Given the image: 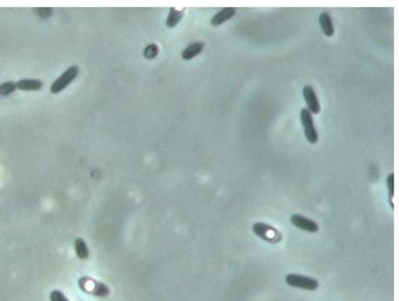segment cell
Segmentation results:
<instances>
[{
    "instance_id": "1",
    "label": "cell",
    "mask_w": 399,
    "mask_h": 301,
    "mask_svg": "<svg viewBox=\"0 0 399 301\" xmlns=\"http://www.w3.org/2000/svg\"><path fill=\"white\" fill-rule=\"evenodd\" d=\"M286 283L291 287L314 291L319 287V283L314 278L303 275L290 273L286 276Z\"/></svg>"
},
{
    "instance_id": "2",
    "label": "cell",
    "mask_w": 399,
    "mask_h": 301,
    "mask_svg": "<svg viewBox=\"0 0 399 301\" xmlns=\"http://www.w3.org/2000/svg\"><path fill=\"white\" fill-rule=\"evenodd\" d=\"M79 74V68L77 66L69 67L61 74L56 80L52 83L50 91L53 94H57L68 87L71 83L77 78Z\"/></svg>"
},
{
    "instance_id": "3",
    "label": "cell",
    "mask_w": 399,
    "mask_h": 301,
    "mask_svg": "<svg viewBox=\"0 0 399 301\" xmlns=\"http://www.w3.org/2000/svg\"><path fill=\"white\" fill-rule=\"evenodd\" d=\"M252 229L256 236L271 244L279 242L282 238L279 230L267 223L261 222L255 223L253 225Z\"/></svg>"
},
{
    "instance_id": "4",
    "label": "cell",
    "mask_w": 399,
    "mask_h": 301,
    "mask_svg": "<svg viewBox=\"0 0 399 301\" xmlns=\"http://www.w3.org/2000/svg\"><path fill=\"white\" fill-rule=\"evenodd\" d=\"M300 119L303 127L304 134L308 142L314 144L318 142L319 136L314 125V118L308 109H302L300 112Z\"/></svg>"
},
{
    "instance_id": "5",
    "label": "cell",
    "mask_w": 399,
    "mask_h": 301,
    "mask_svg": "<svg viewBox=\"0 0 399 301\" xmlns=\"http://www.w3.org/2000/svg\"><path fill=\"white\" fill-rule=\"evenodd\" d=\"M291 223L295 227L310 233H316L319 230V226L313 219L302 215L295 214L291 216Z\"/></svg>"
},
{
    "instance_id": "6",
    "label": "cell",
    "mask_w": 399,
    "mask_h": 301,
    "mask_svg": "<svg viewBox=\"0 0 399 301\" xmlns=\"http://www.w3.org/2000/svg\"><path fill=\"white\" fill-rule=\"evenodd\" d=\"M302 95L308 104V110L315 115L319 114L321 112V105L314 87L311 85L305 86L302 90Z\"/></svg>"
},
{
    "instance_id": "7",
    "label": "cell",
    "mask_w": 399,
    "mask_h": 301,
    "mask_svg": "<svg viewBox=\"0 0 399 301\" xmlns=\"http://www.w3.org/2000/svg\"><path fill=\"white\" fill-rule=\"evenodd\" d=\"M320 24L323 33L327 37H332L334 35V27L333 24L332 18L327 12L321 13L319 17Z\"/></svg>"
},
{
    "instance_id": "8",
    "label": "cell",
    "mask_w": 399,
    "mask_h": 301,
    "mask_svg": "<svg viewBox=\"0 0 399 301\" xmlns=\"http://www.w3.org/2000/svg\"><path fill=\"white\" fill-rule=\"evenodd\" d=\"M236 14V10L234 8L222 9L219 12H218L210 20V24L213 26H219L224 24L225 22L228 21L229 19L234 17Z\"/></svg>"
},
{
    "instance_id": "9",
    "label": "cell",
    "mask_w": 399,
    "mask_h": 301,
    "mask_svg": "<svg viewBox=\"0 0 399 301\" xmlns=\"http://www.w3.org/2000/svg\"><path fill=\"white\" fill-rule=\"evenodd\" d=\"M17 88L21 91H39L42 87V81L37 79H22L16 83Z\"/></svg>"
},
{
    "instance_id": "10",
    "label": "cell",
    "mask_w": 399,
    "mask_h": 301,
    "mask_svg": "<svg viewBox=\"0 0 399 301\" xmlns=\"http://www.w3.org/2000/svg\"><path fill=\"white\" fill-rule=\"evenodd\" d=\"M204 48V44L203 42H194L189 45L187 49H184L182 52V59L185 61H190L194 59V57L202 52Z\"/></svg>"
},
{
    "instance_id": "11",
    "label": "cell",
    "mask_w": 399,
    "mask_h": 301,
    "mask_svg": "<svg viewBox=\"0 0 399 301\" xmlns=\"http://www.w3.org/2000/svg\"><path fill=\"white\" fill-rule=\"evenodd\" d=\"M74 249L77 258L81 260H86L88 258L90 251L85 240L83 238L78 237L74 242Z\"/></svg>"
},
{
    "instance_id": "12",
    "label": "cell",
    "mask_w": 399,
    "mask_h": 301,
    "mask_svg": "<svg viewBox=\"0 0 399 301\" xmlns=\"http://www.w3.org/2000/svg\"><path fill=\"white\" fill-rule=\"evenodd\" d=\"M184 10H177L176 9L172 8L169 11V16L166 20V25L169 28L175 27L179 24L181 19L183 17Z\"/></svg>"
},
{
    "instance_id": "13",
    "label": "cell",
    "mask_w": 399,
    "mask_h": 301,
    "mask_svg": "<svg viewBox=\"0 0 399 301\" xmlns=\"http://www.w3.org/2000/svg\"><path fill=\"white\" fill-rule=\"evenodd\" d=\"M17 84L14 81H7L0 84V96H7L15 92Z\"/></svg>"
},
{
    "instance_id": "14",
    "label": "cell",
    "mask_w": 399,
    "mask_h": 301,
    "mask_svg": "<svg viewBox=\"0 0 399 301\" xmlns=\"http://www.w3.org/2000/svg\"><path fill=\"white\" fill-rule=\"evenodd\" d=\"M159 49L156 44H150L144 49V55L146 59H152L156 58L159 54Z\"/></svg>"
},
{
    "instance_id": "15",
    "label": "cell",
    "mask_w": 399,
    "mask_h": 301,
    "mask_svg": "<svg viewBox=\"0 0 399 301\" xmlns=\"http://www.w3.org/2000/svg\"><path fill=\"white\" fill-rule=\"evenodd\" d=\"M387 187H388V193H389L390 203H391V207H394V203H393V199H394V174L391 173L388 175L387 178Z\"/></svg>"
},
{
    "instance_id": "16",
    "label": "cell",
    "mask_w": 399,
    "mask_h": 301,
    "mask_svg": "<svg viewBox=\"0 0 399 301\" xmlns=\"http://www.w3.org/2000/svg\"><path fill=\"white\" fill-rule=\"evenodd\" d=\"M51 301H70L59 289H54L50 293Z\"/></svg>"
},
{
    "instance_id": "17",
    "label": "cell",
    "mask_w": 399,
    "mask_h": 301,
    "mask_svg": "<svg viewBox=\"0 0 399 301\" xmlns=\"http://www.w3.org/2000/svg\"><path fill=\"white\" fill-rule=\"evenodd\" d=\"M36 13L38 16L42 18H49L52 16V10L49 8H39L36 10Z\"/></svg>"
}]
</instances>
